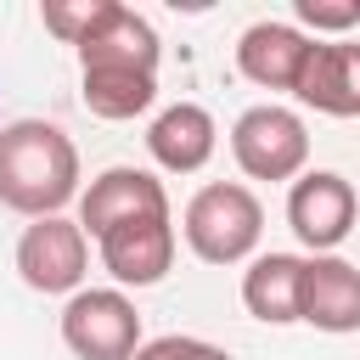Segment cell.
Masks as SVG:
<instances>
[{
    "instance_id": "5b68a950",
    "label": "cell",
    "mask_w": 360,
    "mask_h": 360,
    "mask_svg": "<svg viewBox=\"0 0 360 360\" xmlns=\"http://www.w3.org/2000/svg\"><path fill=\"white\" fill-rule=\"evenodd\" d=\"M84 270H90V236L79 219L68 214H51V219H34L22 236H17V276L22 287L34 292H79L84 287Z\"/></svg>"
},
{
    "instance_id": "30bf717a",
    "label": "cell",
    "mask_w": 360,
    "mask_h": 360,
    "mask_svg": "<svg viewBox=\"0 0 360 360\" xmlns=\"http://www.w3.org/2000/svg\"><path fill=\"white\" fill-rule=\"evenodd\" d=\"M298 321L315 332H360V270L338 253H315L304 264V292H298Z\"/></svg>"
},
{
    "instance_id": "e0dca14e",
    "label": "cell",
    "mask_w": 360,
    "mask_h": 360,
    "mask_svg": "<svg viewBox=\"0 0 360 360\" xmlns=\"http://www.w3.org/2000/svg\"><path fill=\"white\" fill-rule=\"evenodd\" d=\"M292 11L315 34H343V28L360 22V0H292Z\"/></svg>"
},
{
    "instance_id": "9a60e30c",
    "label": "cell",
    "mask_w": 360,
    "mask_h": 360,
    "mask_svg": "<svg viewBox=\"0 0 360 360\" xmlns=\"http://www.w3.org/2000/svg\"><path fill=\"white\" fill-rule=\"evenodd\" d=\"M79 73H84V107L107 124L141 118L158 101V73H141V68H79Z\"/></svg>"
},
{
    "instance_id": "52a82bcc",
    "label": "cell",
    "mask_w": 360,
    "mask_h": 360,
    "mask_svg": "<svg viewBox=\"0 0 360 360\" xmlns=\"http://www.w3.org/2000/svg\"><path fill=\"white\" fill-rule=\"evenodd\" d=\"M354 208H360L354 202V186L338 169H309L287 191V225L309 248V259L315 253H338V242L354 231Z\"/></svg>"
},
{
    "instance_id": "277c9868",
    "label": "cell",
    "mask_w": 360,
    "mask_h": 360,
    "mask_svg": "<svg viewBox=\"0 0 360 360\" xmlns=\"http://www.w3.org/2000/svg\"><path fill=\"white\" fill-rule=\"evenodd\" d=\"M62 343L79 360H135L141 349V309L124 287H79L62 304Z\"/></svg>"
},
{
    "instance_id": "7c38bea8",
    "label": "cell",
    "mask_w": 360,
    "mask_h": 360,
    "mask_svg": "<svg viewBox=\"0 0 360 360\" xmlns=\"http://www.w3.org/2000/svg\"><path fill=\"white\" fill-rule=\"evenodd\" d=\"M292 96L326 118H360V45H349V39L321 45L315 39V56H309Z\"/></svg>"
},
{
    "instance_id": "2e32d148",
    "label": "cell",
    "mask_w": 360,
    "mask_h": 360,
    "mask_svg": "<svg viewBox=\"0 0 360 360\" xmlns=\"http://www.w3.org/2000/svg\"><path fill=\"white\" fill-rule=\"evenodd\" d=\"M101 17H107V0H45V6H39V22H45L62 45H73V51L96 34Z\"/></svg>"
},
{
    "instance_id": "9c48e42d",
    "label": "cell",
    "mask_w": 360,
    "mask_h": 360,
    "mask_svg": "<svg viewBox=\"0 0 360 360\" xmlns=\"http://www.w3.org/2000/svg\"><path fill=\"white\" fill-rule=\"evenodd\" d=\"M309 56H315V39L298 22H253L236 39V68L259 90H298Z\"/></svg>"
},
{
    "instance_id": "8992f818",
    "label": "cell",
    "mask_w": 360,
    "mask_h": 360,
    "mask_svg": "<svg viewBox=\"0 0 360 360\" xmlns=\"http://www.w3.org/2000/svg\"><path fill=\"white\" fill-rule=\"evenodd\" d=\"M152 214H169V191L152 169H135V163H112L79 191V225L96 242L107 231H118L129 219H152Z\"/></svg>"
},
{
    "instance_id": "3957f363",
    "label": "cell",
    "mask_w": 360,
    "mask_h": 360,
    "mask_svg": "<svg viewBox=\"0 0 360 360\" xmlns=\"http://www.w3.org/2000/svg\"><path fill=\"white\" fill-rule=\"evenodd\" d=\"M231 158L248 180H298L309 163V129L292 107L259 101L231 124Z\"/></svg>"
},
{
    "instance_id": "6da1fadb",
    "label": "cell",
    "mask_w": 360,
    "mask_h": 360,
    "mask_svg": "<svg viewBox=\"0 0 360 360\" xmlns=\"http://www.w3.org/2000/svg\"><path fill=\"white\" fill-rule=\"evenodd\" d=\"M73 197H79V146L68 141V129L45 118L0 124V202L28 219H51Z\"/></svg>"
},
{
    "instance_id": "4fadbf2b",
    "label": "cell",
    "mask_w": 360,
    "mask_h": 360,
    "mask_svg": "<svg viewBox=\"0 0 360 360\" xmlns=\"http://www.w3.org/2000/svg\"><path fill=\"white\" fill-rule=\"evenodd\" d=\"M79 68H141V73H158V34H152V22L141 11L107 0V17L79 45Z\"/></svg>"
},
{
    "instance_id": "ac0fdd59",
    "label": "cell",
    "mask_w": 360,
    "mask_h": 360,
    "mask_svg": "<svg viewBox=\"0 0 360 360\" xmlns=\"http://www.w3.org/2000/svg\"><path fill=\"white\" fill-rule=\"evenodd\" d=\"M135 360H231L219 343L208 338H186V332H169V338H152L135 349Z\"/></svg>"
},
{
    "instance_id": "5bb4252c",
    "label": "cell",
    "mask_w": 360,
    "mask_h": 360,
    "mask_svg": "<svg viewBox=\"0 0 360 360\" xmlns=\"http://www.w3.org/2000/svg\"><path fill=\"white\" fill-rule=\"evenodd\" d=\"M304 264L298 253H259L242 270V304L264 326H292L298 321V292H304Z\"/></svg>"
},
{
    "instance_id": "ba28073f",
    "label": "cell",
    "mask_w": 360,
    "mask_h": 360,
    "mask_svg": "<svg viewBox=\"0 0 360 360\" xmlns=\"http://www.w3.org/2000/svg\"><path fill=\"white\" fill-rule=\"evenodd\" d=\"M96 248H101V270L118 287H158L174 264V219L169 214L129 219V225L107 231Z\"/></svg>"
},
{
    "instance_id": "7a4b0ae2",
    "label": "cell",
    "mask_w": 360,
    "mask_h": 360,
    "mask_svg": "<svg viewBox=\"0 0 360 360\" xmlns=\"http://www.w3.org/2000/svg\"><path fill=\"white\" fill-rule=\"evenodd\" d=\"M180 236L202 264H242L264 236V202L242 180H208L180 214Z\"/></svg>"
},
{
    "instance_id": "8fae6325",
    "label": "cell",
    "mask_w": 360,
    "mask_h": 360,
    "mask_svg": "<svg viewBox=\"0 0 360 360\" xmlns=\"http://www.w3.org/2000/svg\"><path fill=\"white\" fill-rule=\"evenodd\" d=\"M214 146H219V124H214V112L197 107V101L163 107V112L152 118V129H146V152H152V163L169 169V174H197V169L214 158Z\"/></svg>"
}]
</instances>
